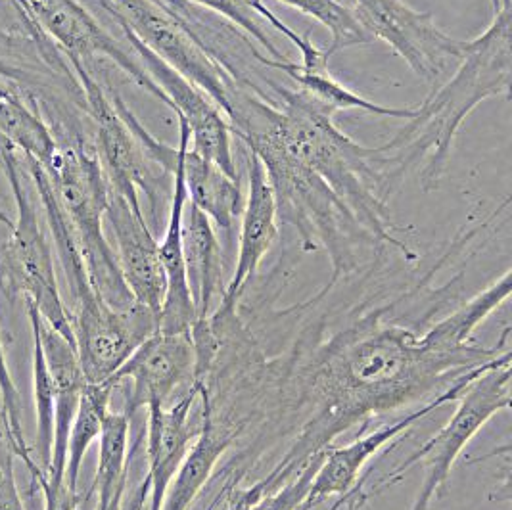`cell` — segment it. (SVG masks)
Returning a JSON list of instances; mask_svg holds the SVG:
<instances>
[{
	"mask_svg": "<svg viewBox=\"0 0 512 510\" xmlns=\"http://www.w3.org/2000/svg\"><path fill=\"white\" fill-rule=\"evenodd\" d=\"M45 169L77 236L94 292L114 311H131L139 303L129 292L116 250L104 234L110 183L94 148L91 150L85 144L58 146Z\"/></svg>",
	"mask_w": 512,
	"mask_h": 510,
	"instance_id": "cell-3",
	"label": "cell"
},
{
	"mask_svg": "<svg viewBox=\"0 0 512 510\" xmlns=\"http://www.w3.org/2000/svg\"><path fill=\"white\" fill-rule=\"evenodd\" d=\"M279 2L294 10H300L305 16L325 25L332 37L330 47L325 50L328 58L338 50L365 45L371 41L369 33L357 22L353 10L338 0H279Z\"/></svg>",
	"mask_w": 512,
	"mask_h": 510,
	"instance_id": "cell-24",
	"label": "cell"
},
{
	"mask_svg": "<svg viewBox=\"0 0 512 510\" xmlns=\"http://www.w3.org/2000/svg\"><path fill=\"white\" fill-rule=\"evenodd\" d=\"M129 432L131 418L125 413H108L100 432L98 466L94 476L93 491L96 503H108L116 495L125 493L129 470Z\"/></svg>",
	"mask_w": 512,
	"mask_h": 510,
	"instance_id": "cell-23",
	"label": "cell"
},
{
	"mask_svg": "<svg viewBox=\"0 0 512 510\" xmlns=\"http://www.w3.org/2000/svg\"><path fill=\"white\" fill-rule=\"evenodd\" d=\"M0 163L18 209L10 238L0 244V288L10 296L20 294L24 302L35 305L48 326L75 344L70 309L58 286L52 246L25 185L24 158L14 146H6L0 150Z\"/></svg>",
	"mask_w": 512,
	"mask_h": 510,
	"instance_id": "cell-4",
	"label": "cell"
},
{
	"mask_svg": "<svg viewBox=\"0 0 512 510\" xmlns=\"http://www.w3.org/2000/svg\"><path fill=\"white\" fill-rule=\"evenodd\" d=\"M202 426L192 443L190 451L183 464L179 466L177 474L173 476L171 484L165 491L162 509L160 510H188L192 501L200 495V491L210 482L211 474L217 466L221 455L229 449L233 441V432H227L213 422L210 394L206 386H202Z\"/></svg>",
	"mask_w": 512,
	"mask_h": 510,
	"instance_id": "cell-17",
	"label": "cell"
},
{
	"mask_svg": "<svg viewBox=\"0 0 512 510\" xmlns=\"http://www.w3.org/2000/svg\"><path fill=\"white\" fill-rule=\"evenodd\" d=\"M104 219L114 232L117 263L129 292L135 302L158 315L160 321L167 282L158 252V240L148 229L144 215L131 208L129 202L112 188Z\"/></svg>",
	"mask_w": 512,
	"mask_h": 510,
	"instance_id": "cell-13",
	"label": "cell"
},
{
	"mask_svg": "<svg viewBox=\"0 0 512 510\" xmlns=\"http://www.w3.org/2000/svg\"><path fill=\"white\" fill-rule=\"evenodd\" d=\"M236 478H229L225 487L217 493V497L210 503L206 510H248L252 507L250 497L246 489H236L234 487Z\"/></svg>",
	"mask_w": 512,
	"mask_h": 510,
	"instance_id": "cell-31",
	"label": "cell"
},
{
	"mask_svg": "<svg viewBox=\"0 0 512 510\" xmlns=\"http://www.w3.org/2000/svg\"><path fill=\"white\" fill-rule=\"evenodd\" d=\"M39 487L45 495V510H77L81 495L77 489H71L66 480L48 482L47 478L39 482Z\"/></svg>",
	"mask_w": 512,
	"mask_h": 510,
	"instance_id": "cell-29",
	"label": "cell"
},
{
	"mask_svg": "<svg viewBox=\"0 0 512 510\" xmlns=\"http://www.w3.org/2000/svg\"><path fill=\"white\" fill-rule=\"evenodd\" d=\"M117 386L108 380L102 384H85L79 399V407L71 424L70 440H68V459L64 480L71 489H77L81 464L93 445L100 438L104 418L110 413V401Z\"/></svg>",
	"mask_w": 512,
	"mask_h": 510,
	"instance_id": "cell-22",
	"label": "cell"
},
{
	"mask_svg": "<svg viewBox=\"0 0 512 510\" xmlns=\"http://www.w3.org/2000/svg\"><path fill=\"white\" fill-rule=\"evenodd\" d=\"M353 14L369 37L384 41L432 89L449 79L465 58L468 41L447 35L432 14L403 0H353Z\"/></svg>",
	"mask_w": 512,
	"mask_h": 510,
	"instance_id": "cell-7",
	"label": "cell"
},
{
	"mask_svg": "<svg viewBox=\"0 0 512 510\" xmlns=\"http://www.w3.org/2000/svg\"><path fill=\"white\" fill-rule=\"evenodd\" d=\"M192 2L227 18L231 24L238 25L252 39H256L273 60H279V62L288 60V56H284L282 50H279L273 43V39L267 35V29L259 24V20H257L259 16L252 8V0H192Z\"/></svg>",
	"mask_w": 512,
	"mask_h": 510,
	"instance_id": "cell-27",
	"label": "cell"
},
{
	"mask_svg": "<svg viewBox=\"0 0 512 510\" xmlns=\"http://www.w3.org/2000/svg\"><path fill=\"white\" fill-rule=\"evenodd\" d=\"M110 380L116 386L131 380V392L123 411L129 418L152 403L169 405L179 388H190L198 382L192 334H165L156 330L127 357Z\"/></svg>",
	"mask_w": 512,
	"mask_h": 510,
	"instance_id": "cell-11",
	"label": "cell"
},
{
	"mask_svg": "<svg viewBox=\"0 0 512 510\" xmlns=\"http://www.w3.org/2000/svg\"><path fill=\"white\" fill-rule=\"evenodd\" d=\"M505 353H509V351H505ZM503 355H497L486 363L470 369L465 376H461L457 382H453L445 392L438 395L436 399H432L430 403L422 405L417 411L399 418L392 424H386V426L374 430V432L359 438V440L351 441L350 445H344V447H338V449H325L300 510H311L313 507L325 503L326 499H330V497H344V495L351 493L359 484V474H361L363 466L369 463V459L374 457L386 443H390L399 436H403L405 432H409V428L415 422H419L422 418L428 417L430 413L438 411L445 403H455L457 397L463 394L466 386L474 378H478L482 372L488 371L489 367H493Z\"/></svg>",
	"mask_w": 512,
	"mask_h": 510,
	"instance_id": "cell-10",
	"label": "cell"
},
{
	"mask_svg": "<svg viewBox=\"0 0 512 510\" xmlns=\"http://www.w3.org/2000/svg\"><path fill=\"white\" fill-rule=\"evenodd\" d=\"M179 146L173 163V190L167 213V225L162 242H158V252L165 273V298L158 330L165 334H190L196 325V307L188 284L187 263L183 252V219L188 204L187 185L183 173V154L190 144L188 125L179 117Z\"/></svg>",
	"mask_w": 512,
	"mask_h": 510,
	"instance_id": "cell-12",
	"label": "cell"
},
{
	"mask_svg": "<svg viewBox=\"0 0 512 510\" xmlns=\"http://www.w3.org/2000/svg\"><path fill=\"white\" fill-rule=\"evenodd\" d=\"M0 399H2V422H4L10 449H12V453H16V457H20L24 461L29 474H31V480L35 482V486H39V482L45 480L47 474L33 461L31 449L27 447L24 426H22V401H20L18 388L12 380V374H10L8 363H6L2 340H0Z\"/></svg>",
	"mask_w": 512,
	"mask_h": 510,
	"instance_id": "cell-26",
	"label": "cell"
},
{
	"mask_svg": "<svg viewBox=\"0 0 512 510\" xmlns=\"http://www.w3.org/2000/svg\"><path fill=\"white\" fill-rule=\"evenodd\" d=\"M202 392V380H198L188 392L177 397L175 403L158 405L152 403L146 407V459L150 484V507L148 510L162 509L165 491L177 474L179 466L190 451V443L196 436L190 424V413Z\"/></svg>",
	"mask_w": 512,
	"mask_h": 510,
	"instance_id": "cell-15",
	"label": "cell"
},
{
	"mask_svg": "<svg viewBox=\"0 0 512 510\" xmlns=\"http://www.w3.org/2000/svg\"><path fill=\"white\" fill-rule=\"evenodd\" d=\"M254 60L257 64L279 70L286 73L292 81L298 83L300 93L305 94L313 104H317L326 114L336 116L338 112L348 110H361L371 116L396 117V119H411L415 116L417 108H397V106H382L367 100L361 94L353 93L348 87H344L340 81L332 77V73L325 70H303L300 64L288 60H273L271 56L254 50Z\"/></svg>",
	"mask_w": 512,
	"mask_h": 510,
	"instance_id": "cell-19",
	"label": "cell"
},
{
	"mask_svg": "<svg viewBox=\"0 0 512 510\" xmlns=\"http://www.w3.org/2000/svg\"><path fill=\"white\" fill-rule=\"evenodd\" d=\"M512 290V273L507 271L501 279L495 280L482 294L472 298L470 302L445 317L438 325L424 336L430 346L447 353H461L468 351V340L472 332L482 325L489 315L509 300Z\"/></svg>",
	"mask_w": 512,
	"mask_h": 510,
	"instance_id": "cell-21",
	"label": "cell"
},
{
	"mask_svg": "<svg viewBox=\"0 0 512 510\" xmlns=\"http://www.w3.org/2000/svg\"><path fill=\"white\" fill-rule=\"evenodd\" d=\"M248 167H250V188L248 198L242 208L240 221V238H238V255L233 277L229 280L219 315H231L246 290L248 282L256 277L257 269L263 257L273 248L279 236V211L275 192L269 185L263 162L254 152L248 150Z\"/></svg>",
	"mask_w": 512,
	"mask_h": 510,
	"instance_id": "cell-14",
	"label": "cell"
},
{
	"mask_svg": "<svg viewBox=\"0 0 512 510\" xmlns=\"http://www.w3.org/2000/svg\"><path fill=\"white\" fill-rule=\"evenodd\" d=\"M323 453H325V449L313 453V455L307 459V464L303 466L300 476H298L292 484L282 487V489H279V491L273 493V495H263V497H259L256 503L248 510L302 509L303 501H305V497H307V491H309V486H311V482H313L315 470H317V466L321 463Z\"/></svg>",
	"mask_w": 512,
	"mask_h": 510,
	"instance_id": "cell-28",
	"label": "cell"
},
{
	"mask_svg": "<svg viewBox=\"0 0 512 510\" xmlns=\"http://www.w3.org/2000/svg\"><path fill=\"white\" fill-rule=\"evenodd\" d=\"M511 351L505 353L493 367L474 378L463 394L457 397V409L442 430L420 445L407 461L399 464L382 478L374 491L392 486L401 474L417 464L424 466V482L419 487L411 510H428L432 501L442 493L449 474L463 449L491 418L511 407Z\"/></svg>",
	"mask_w": 512,
	"mask_h": 510,
	"instance_id": "cell-5",
	"label": "cell"
},
{
	"mask_svg": "<svg viewBox=\"0 0 512 510\" xmlns=\"http://www.w3.org/2000/svg\"><path fill=\"white\" fill-rule=\"evenodd\" d=\"M123 497H125V493H121V495H116L112 501H108V503H96V509L94 510H121V503H123Z\"/></svg>",
	"mask_w": 512,
	"mask_h": 510,
	"instance_id": "cell-32",
	"label": "cell"
},
{
	"mask_svg": "<svg viewBox=\"0 0 512 510\" xmlns=\"http://www.w3.org/2000/svg\"><path fill=\"white\" fill-rule=\"evenodd\" d=\"M183 173L190 204L206 213L211 223H215L217 229L231 238L234 225L244 208L240 181L229 177L219 165L194 152L190 144L183 154Z\"/></svg>",
	"mask_w": 512,
	"mask_h": 510,
	"instance_id": "cell-18",
	"label": "cell"
},
{
	"mask_svg": "<svg viewBox=\"0 0 512 510\" xmlns=\"http://www.w3.org/2000/svg\"><path fill=\"white\" fill-rule=\"evenodd\" d=\"M81 87L85 108L93 119L94 152L102 165L110 188L123 196L129 206L142 213L140 192L146 196L152 215L156 217L169 190L167 171L152 162L133 131L119 116L114 100L100 87L93 73L77 58H66Z\"/></svg>",
	"mask_w": 512,
	"mask_h": 510,
	"instance_id": "cell-6",
	"label": "cell"
},
{
	"mask_svg": "<svg viewBox=\"0 0 512 510\" xmlns=\"http://www.w3.org/2000/svg\"><path fill=\"white\" fill-rule=\"evenodd\" d=\"M507 2H511V0H491V6H493V14L495 12H499Z\"/></svg>",
	"mask_w": 512,
	"mask_h": 510,
	"instance_id": "cell-33",
	"label": "cell"
},
{
	"mask_svg": "<svg viewBox=\"0 0 512 510\" xmlns=\"http://www.w3.org/2000/svg\"><path fill=\"white\" fill-rule=\"evenodd\" d=\"M6 146H12V144H10V142H8V140L4 139V137H2V135H0V150H4V148H6Z\"/></svg>",
	"mask_w": 512,
	"mask_h": 510,
	"instance_id": "cell-34",
	"label": "cell"
},
{
	"mask_svg": "<svg viewBox=\"0 0 512 510\" xmlns=\"http://www.w3.org/2000/svg\"><path fill=\"white\" fill-rule=\"evenodd\" d=\"M20 18L37 25L66 58L83 64L94 56H106L139 87L165 104L160 87L116 39L96 22L81 0H12Z\"/></svg>",
	"mask_w": 512,
	"mask_h": 510,
	"instance_id": "cell-8",
	"label": "cell"
},
{
	"mask_svg": "<svg viewBox=\"0 0 512 510\" xmlns=\"http://www.w3.org/2000/svg\"><path fill=\"white\" fill-rule=\"evenodd\" d=\"M0 135L29 162L47 167L58 150V142L39 106H33L14 85L0 81Z\"/></svg>",
	"mask_w": 512,
	"mask_h": 510,
	"instance_id": "cell-20",
	"label": "cell"
},
{
	"mask_svg": "<svg viewBox=\"0 0 512 510\" xmlns=\"http://www.w3.org/2000/svg\"><path fill=\"white\" fill-rule=\"evenodd\" d=\"M280 100L265 102L263 119L280 148L309 167L348 206L359 225L373 236L409 255V248L394 238L390 208L378 194L371 148L344 135L334 116L326 114L305 94L273 85Z\"/></svg>",
	"mask_w": 512,
	"mask_h": 510,
	"instance_id": "cell-2",
	"label": "cell"
},
{
	"mask_svg": "<svg viewBox=\"0 0 512 510\" xmlns=\"http://www.w3.org/2000/svg\"><path fill=\"white\" fill-rule=\"evenodd\" d=\"M33 390H35V407H37V434H35V453L37 466L48 474L52 441H54V384L48 372L45 353L41 346L39 330L33 323Z\"/></svg>",
	"mask_w": 512,
	"mask_h": 510,
	"instance_id": "cell-25",
	"label": "cell"
},
{
	"mask_svg": "<svg viewBox=\"0 0 512 510\" xmlns=\"http://www.w3.org/2000/svg\"><path fill=\"white\" fill-rule=\"evenodd\" d=\"M511 2L495 12L488 29L468 41L465 58L386 144L371 148L378 194L384 202L401 179L424 162L420 186H440L451 148L466 117L491 96H509L512 77Z\"/></svg>",
	"mask_w": 512,
	"mask_h": 510,
	"instance_id": "cell-1",
	"label": "cell"
},
{
	"mask_svg": "<svg viewBox=\"0 0 512 510\" xmlns=\"http://www.w3.org/2000/svg\"><path fill=\"white\" fill-rule=\"evenodd\" d=\"M116 22L129 45L135 48L142 68L160 87L165 96V106H169L177 117L187 123L190 139L194 142L192 150L219 165L229 177L240 181L231 144L233 133L223 112L215 106L208 94L202 93L185 75L173 70L158 54L146 47L127 25L119 20Z\"/></svg>",
	"mask_w": 512,
	"mask_h": 510,
	"instance_id": "cell-9",
	"label": "cell"
},
{
	"mask_svg": "<svg viewBox=\"0 0 512 510\" xmlns=\"http://www.w3.org/2000/svg\"><path fill=\"white\" fill-rule=\"evenodd\" d=\"M183 252L196 325H206L213 303L223 298V255L208 215L192 204H187L183 219Z\"/></svg>",
	"mask_w": 512,
	"mask_h": 510,
	"instance_id": "cell-16",
	"label": "cell"
},
{
	"mask_svg": "<svg viewBox=\"0 0 512 510\" xmlns=\"http://www.w3.org/2000/svg\"><path fill=\"white\" fill-rule=\"evenodd\" d=\"M14 459L8 455L0 463V510H25L14 478Z\"/></svg>",
	"mask_w": 512,
	"mask_h": 510,
	"instance_id": "cell-30",
	"label": "cell"
}]
</instances>
